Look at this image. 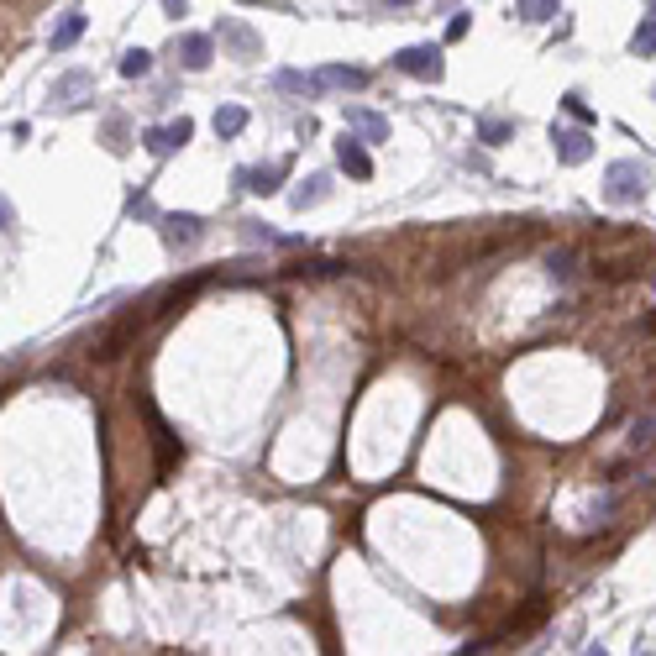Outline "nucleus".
Returning a JSON list of instances; mask_svg holds the SVG:
<instances>
[{
	"mask_svg": "<svg viewBox=\"0 0 656 656\" xmlns=\"http://www.w3.org/2000/svg\"><path fill=\"white\" fill-rule=\"evenodd\" d=\"M604 194H609L614 205H640L646 194H651V163H640V158H620L604 169Z\"/></svg>",
	"mask_w": 656,
	"mask_h": 656,
	"instance_id": "f257e3e1",
	"label": "nucleus"
},
{
	"mask_svg": "<svg viewBox=\"0 0 656 656\" xmlns=\"http://www.w3.org/2000/svg\"><path fill=\"white\" fill-rule=\"evenodd\" d=\"M394 68L410 74V79H431V85H436V79L446 74V58H442V47L436 43H410V47L394 53Z\"/></svg>",
	"mask_w": 656,
	"mask_h": 656,
	"instance_id": "f03ea898",
	"label": "nucleus"
},
{
	"mask_svg": "<svg viewBox=\"0 0 656 656\" xmlns=\"http://www.w3.org/2000/svg\"><path fill=\"white\" fill-rule=\"evenodd\" d=\"M551 152H557V163H567V169L588 163V158H593L588 127H551Z\"/></svg>",
	"mask_w": 656,
	"mask_h": 656,
	"instance_id": "7ed1b4c3",
	"label": "nucleus"
},
{
	"mask_svg": "<svg viewBox=\"0 0 656 656\" xmlns=\"http://www.w3.org/2000/svg\"><path fill=\"white\" fill-rule=\"evenodd\" d=\"M190 137H194V121L190 116H179V121H169V127H148L142 131V148H148L152 158H169V152H179Z\"/></svg>",
	"mask_w": 656,
	"mask_h": 656,
	"instance_id": "20e7f679",
	"label": "nucleus"
},
{
	"mask_svg": "<svg viewBox=\"0 0 656 656\" xmlns=\"http://www.w3.org/2000/svg\"><path fill=\"white\" fill-rule=\"evenodd\" d=\"M337 163H341V173H352V179H373L368 137H352V131H341V137H337Z\"/></svg>",
	"mask_w": 656,
	"mask_h": 656,
	"instance_id": "39448f33",
	"label": "nucleus"
},
{
	"mask_svg": "<svg viewBox=\"0 0 656 656\" xmlns=\"http://www.w3.org/2000/svg\"><path fill=\"white\" fill-rule=\"evenodd\" d=\"M137 331H142V316H121V320L106 331V337L95 341V358H100V362L121 358V352H127V341H137Z\"/></svg>",
	"mask_w": 656,
	"mask_h": 656,
	"instance_id": "423d86ee",
	"label": "nucleus"
},
{
	"mask_svg": "<svg viewBox=\"0 0 656 656\" xmlns=\"http://www.w3.org/2000/svg\"><path fill=\"white\" fill-rule=\"evenodd\" d=\"M200 236H205V221H200V215H190V211L163 215V242H169L173 253H179V247H194Z\"/></svg>",
	"mask_w": 656,
	"mask_h": 656,
	"instance_id": "0eeeda50",
	"label": "nucleus"
},
{
	"mask_svg": "<svg viewBox=\"0 0 656 656\" xmlns=\"http://www.w3.org/2000/svg\"><path fill=\"white\" fill-rule=\"evenodd\" d=\"M173 53H179V64L184 68H211V58H215V37H205V32H184L179 43H173Z\"/></svg>",
	"mask_w": 656,
	"mask_h": 656,
	"instance_id": "6e6552de",
	"label": "nucleus"
},
{
	"mask_svg": "<svg viewBox=\"0 0 656 656\" xmlns=\"http://www.w3.org/2000/svg\"><path fill=\"white\" fill-rule=\"evenodd\" d=\"M316 89H368V68H352V64H326L316 68Z\"/></svg>",
	"mask_w": 656,
	"mask_h": 656,
	"instance_id": "1a4fd4ad",
	"label": "nucleus"
},
{
	"mask_svg": "<svg viewBox=\"0 0 656 656\" xmlns=\"http://www.w3.org/2000/svg\"><path fill=\"white\" fill-rule=\"evenodd\" d=\"M236 184L247 194H278L284 184V163H268V169H236Z\"/></svg>",
	"mask_w": 656,
	"mask_h": 656,
	"instance_id": "9d476101",
	"label": "nucleus"
},
{
	"mask_svg": "<svg viewBox=\"0 0 656 656\" xmlns=\"http://www.w3.org/2000/svg\"><path fill=\"white\" fill-rule=\"evenodd\" d=\"M341 116H347V127H358L368 142H389V116H379V110H368V106H347Z\"/></svg>",
	"mask_w": 656,
	"mask_h": 656,
	"instance_id": "9b49d317",
	"label": "nucleus"
},
{
	"mask_svg": "<svg viewBox=\"0 0 656 656\" xmlns=\"http://www.w3.org/2000/svg\"><path fill=\"white\" fill-rule=\"evenodd\" d=\"M85 26H89V16H85V11H64V22L53 26V32H47V47H53V53H68V47H74L79 37H85Z\"/></svg>",
	"mask_w": 656,
	"mask_h": 656,
	"instance_id": "f8f14e48",
	"label": "nucleus"
},
{
	"mask_svg": "<svg viewBox=\"0 0 656 656\" xmlns=\"http://www.w3.org/2000/svg\"><path fill=\"white\" fill-rule=\"evenodd\" d=\"M326 194H331V173H310V179L289 194V205H295V211H310V205H320Z\"/></svg>",
	"mask_w": 656,
	"mask_h": 656,
	"instance_id": "ddd939ff",
	"label": "nucleus"
},
{
	"mask_svg": "<svg viewBox=\"0 0 656 656\" xmlns=\"http://www.w3.org/2000/svg\"><path fill=\"white\" fill-rule=\"evenodd\" d=\"M547 278L551 284H572V278H578V253H572V247H551L547 253Z\"/></svg>",
	"mask_w": 656,
	"mask_h": 656,
	"instance_id": "4468645a",
	"label": "nucleus"
},
{
	"mask_svg": "<svg viewBox=\"0 0 656 656\" xmlns=\"http://www.w3.org/2000/svg\"><path fill=\"white\" fill-rule=\"evenodd\" d=\"M211 127H215V137H226V142H232V137H242V127H247V106H221Z\"/></svg>",
	"mask_w": 656,
	"mask_h": 656,
	"instance_id": "2eb2a0df",
	"label": "nucleus"
},
{
	"mask_svg": "<svg viewBox=\"0 0 656 656\" xmlns=\"http://www.w3.org/2000/svg\"><path fill=\"white\" fill-rule=\"evenodd\" d=\"M221 37H226L242 58H257V47H263V43H257V32H253V26H242V22H226V26H221Z\"/></svg>",
	"mask_w": 656,
	"mask_h": 656,
	"instance_id": "dca6fc26",
	"label": "nucleus"
},
{
	"mask_svg": "<svg viewBox=\"0 0 656 656\" xmlns=\"http://www.w3.org/2000/svg\"><path fill=\"white\" fill-rule=\"evenodd\" d=\"M89 85H95V79H89L85 68H74V74H64V79H58V85H53V100H64V106H79V100H74V95H85Z\"/></svg>",
	"mask_w": 656,
	"mask_h": 656,
	"instance_id": "f3484780",
	"label": "nucleus"
},
{
	"mask_svg": "<svg viewBox=\"0 0 656 656\" xmlns=\"http://www.w3.org/2000/svg\"><path fill=\"white\" fill-rule=\"evenodd\" d=\"M274 85L289 89V95H320V89H316V74H299V68H278Z\"/></svg>",
	"mask_w": 656,
	"mask_h": 656,
	"instance_id": "a211bd4d",
	"label": "nucleus"
},
{
	"mask_svg": "<svg viewBox=\"0 0 656 656\" xmlns=\"http://www.w3.org/2000/svg\"><path fill=\"white\" fill-rule=\"evenodd\" d=\"M509 137H515V121H505V116H484L478 121V142H488V148H499Z\"/></svg>",
	"mask_w": 656,
	"mask_h": 656,
	"instance_id": "6ab92c4d",
	"label": "nucleus"
},
{
	"mask_svg": "<svg viewBox=\"0 0 656 656\" xmlns=\"http://www.w3.org/2000/svg\"><path fill=\"white\" fill-rule=\"evenodd\" d=\"M646 446H656V410L635 415V425H630V452H646Z\"/></svg>",
	"mask_w": 656,
	"mask_h": 656,
	"instance_id": "aec40b11",
	"label": "nucleus"
},
{
	"mask_svg": "<svg viewBox=\"0 0 656 656\" xmlns=\"http://www.w3.org/2000/svg\"><path fill=\"white\" fill-rule=\"evenodd\" d=\"M121 74H127V79H148L152 74V53L148 47H127V53H121Z\"/></svg>",
	"mask_w": 656,
	"mask_h": 656,
	"instance_id": "412c9836",
	"label": "nucleus"
},
{
	"mask_svg": "<svg viewBox=\"0 0 656 656\" xmlns=\"http://www.w3.org/2000/svg\"><path fill=\"white\" fill-rule=\"evenodd\" d=\"M630 53H635V58H651V53H656V11H651V16H646L640 26H635Z\"/></svg>",
	"mask_w": 656,
	"mask_h": 656,
	"instance_id": "4be33fe9",
	"label": "nucleus"
},
{
	"mask_svg": "<svg viewBox=\"0 0 656 656\" xmlns=\"http://www.w3.org/2000/svg\"><path fill=\"white\" fill-rule=\"evenodd\" d=\"M515 16H520V22H551V16H557V0H520Z\"/></svg>",
	"mask_w": 656,
	"mask_h": 656,
	"instance_id": "5701e85b",
	"label": "nucleus"
},
{
	"mask_svg": "<svg viewBox=\"0 0 656 656\" xmlns=\"http://www.w3.org/2000/svg\"><path fill=\"white\" fill-rule=\"evenodd\" d=\"M562 110H567L572 121H583V127H588V121H593L588 100H583V95H578V89H567V95H562Z\"/></svg>",
	"mask_w": 656,
	"mask_h": 656,
	"instance_id": "b1692460",
	"label": "nucleus"
},
{
	"mask_svg": "<svg viewBox=\"0 0 656 656\" xmlns=\"http://www.w3.org/2000/svg\"><path fill=\"white\" fill-rule=\"evenodd\" d=\"M106 148L110 152H127V121H121V116H110V121H106Z\"/></svg>",
	"mask_w": 656,
	"mask_h": 656,
	"instance_id": "393cba45",
	"label": "nucleus"
},
{
	"mask_svg": "<svg viewBox=\"0 0 656 656\" xmlns=\"http://www.w3.org/2000/svg\"><path fill=\"white\" fill-rule=\"evenodd\" d=\"M242 236H247V242H284V236H278V232H268L263 221H242Z\"/></svg>",
	"mask_w": 656,
	"mask_h": 656,
	"instance_id": "a878e982",
	"label": "nucleus"
},
{
	"mask_svg": "<svg viewBox=\"0 0 656 656\" xmlns=\"http://www.w3.org/2000/svg\"><path fill=\"white\" fill-rule=\"evenodd\" d=\"M467 26H473V16H467V11H457V16L446 22V43H463V37H467Z\"/></svg>",
	"mask_w": 656,
	"mask_h": 656,
	"instance_id": "bb28decb",
	"label": "nucleus"
},
{
	"mask_svg": "<svg viewBox=\"0 0 656 656\" xmlns=\"http://www.w3.org/2000/svg\"><path fill=\"white\" fill-rule=\"evenodd\" d=\"M163 11H169L173 22H179V16H184V11H190V0H163Z\"/></svg>",
	"mask_w": 656,
	"mask_h": 656,
	"instance_id": "cd10ccee",
	"label": "nucleus"
},
{
	"mask_svg": "<svg viewBox=\"0 0 656 656\" xmlns=\"http://www.w3.org/2000/svg\"><path fill=\"white\" fill-rule=\"evenodd\" d=\"M236 5H284V0H236Z\"/></svg>",
	"mask_w": 656,
	"mask_h": 656,
	"instance_id": "c85d7f7f",
	"label": "nucleus"
},
{
	"mask_svg": "<svg viewBox=\"0 0 656 656\" xmlns=\"http://www.w3.org/2000/svg\"><path fill=\"white\" fill-rule=\"evenodd\" d=\"M379 5H394V11H404V5H415V0H379Z\"/></svg>",
	"mask_w": 656,
	"mask_h": 656,
	"instance_id": "c756f323",
	"label": "nucleus"
}]
</instances>
